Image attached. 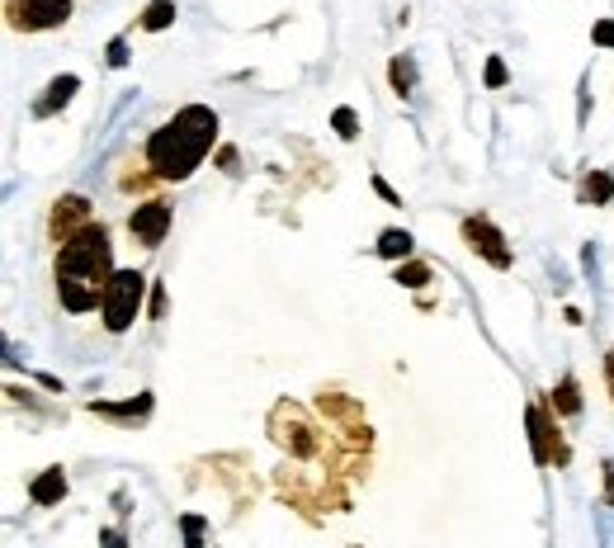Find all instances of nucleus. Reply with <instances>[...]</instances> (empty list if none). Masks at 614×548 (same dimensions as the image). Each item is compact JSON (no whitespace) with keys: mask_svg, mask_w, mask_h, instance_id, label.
Wrapping results in <instances>:
<instances>
[{"mask_svg":"<svg viewBox=\"0 0 614 548\" xmlns=\"http://www.w3.org/2000/svg\"><path fill=\"white\" fill-rule=\"evenodd\" d=\"M142 293H147V275L142 270H118L104 289V303H100V317H104V331L109 336H124L132 322L142 313Z\"/></svg>","mask_w":614,"mask_h":548,"instance_id":"nucleus-4","label":"nucleus"},{"mask_svg":"<svg viewBox=\"0 0 614 548\" xmlns=\"http://www.w3.org/2000/svg\"><path fill=\"white\" fill-rule=\"evenodd\" d=\"M147 313H152V322L166 317V284H152V307Z\"/></svg>","mask_w":614,"mask_h":548,"instance_id":"nucleus-24","label":"nucleus"},{"mask_svg":"<svg viewBox=\"0 0 614 548\" xmlns=\"http://www.w3.org/2000/svg\"><path fill=\"white\" fill-rule=\"evenodd\" d=\"M81 91V77H57V81H48V91H43V100H34V118H48V114H57L62 105H71V95Z\"/></svg>","mask_w":614,"mask_h":548,"instance_id":"nucleus-11","label":"nucleus"},{"mask_svg":"<svg viewBox=\"0 0 614 548\" xmlns=\"http://www.w3.org/2000/svg\"><path fill=\"white\" fill-rule=\"evenodd\" d=\"M171 24H175V0H147L142 14H138L142 34H166Z\"/></svg>","mask_w":614,"mask_h":548,"instance_id":"nucleus-13","label":"nucleus"},{"mask_svg":"<svg viewBox=\"0 0 614 548\" xmlns=\"http://www.w3.org/2000/svg\"><path fill=\"white\" fill-rule=\"evenodd\" d=\"M171 218H175V209H171L166 199H147V203H138V209L128 213L132 242H142L147 250H157L161 242H166V232H171Z\"/></svg>","mask_w":614,"mask_h":548,"instance_id":"nucleus-8","label":"nucleus"},{"mask_svg":"<svg viewBox=\"0 0 614 548\" xmlns=\"http://www.w3.org/2000/svg\"><path fill=\"white\" fill-rule=\"evenodd\" d=\"M332 128H336L346 142H355V138H359V118H355V109H350V105H340V109L332 114Z\"/></svg>","mask_w":614,"mask_h":548,"instance_id":"nucleus-18","label":"nucleus"},{"mask_svg":"<svg viewBox=\"0 0 614 548\" xmlns=\"http://www.w3.org/2000/svg\"><path fill=\"white\" fill-rule=\"evenodd\" d=\"M100 544H104V548H128L124 529H104V535H100Z\"/></svg>","mask_w":614,"mask_h":548,"instance_id":"nucleus-27","label":"nucleus"},{"mask_svg":"<svg viewBox=\"0 0 614 548\" xmlns=\"http://www.w3.org/2000/svg\"><path fill=\"white\" fill-rule=\"evenodd\" d=\"M591 43H595V48H614V20H601V24H595V28H591Z\"/></svg>","mask_w":614,"mask_h":548,"instance_id":"nucleus-23","label":"nucleus"},{"mask_svg":"<svg viewBox=\"0 0 614 548\" xmlns=\"http://www.w3.org/2000/svg\"><path fill=\"white\" fill-rule=\"evenodd\" d=\"M605 388H610V403H614V350L605 354Z\"/></svg>","mask_w":614,"mask_h":548,"instance_id":"nucleus-28","label":"nucleus"},{"mask_svg":"<svg viewBox=\"0 0 614 548\" xmlns=\"http://www.w3.org/2000/svg\"><path fill=\"white\" fill-rule=\"evenodd\" d=\"M601 473H605V506H614V458H605Z\"/></svg>","mask_w":614,"mask_h":548,"instance_id":"nucleus-25","label":"nucleus"},{"mask_svg":"<svg viewBox=\"0 0 614 548\" xmlns=\"http://www.w3.org/2000/svg\"><path fill=\"white\" fill-rule=\"evenodd\" d=\"M95 417H114V421H147V411H152V393H138L128 397V403H90Z\"/></svg>","mask_w":614,"mask_h":548,"instance_id":"nucleus-12","label":"nucleus"},{"mask_svg":"<svg viewBox=\"0 0 614 548\" xmlns=\"http://www.w3.org/2000/svg\"><path fill=\"white\" fill-rule=\"evenodd\" d=\"M179 529H185V548H204V529H208L204 515H179Z\"/></svg>","mask_w":614,"mask_h":548,"instance_id":"nucleus-20","label":"nucleus"},{"mask_svg":"<svg viewBox=\"0 0 614 548\" xmlns=\"http://www.w3.org/2000/svg\"><path fill=\"white\" fill-rule=\"evenodd\" d=\"M463 242H468L477 256H483L491 270H511L515 265V250H511V242H506V232L491 222L487 213H473V218H463Z\"/></svg>","mask_w":614,"mask_h":548,"instance_id":"nucleus-7","label":"nucleus"},{"mask_svg":"<svg viewBox=\"0 0 614 548\" xmlns=\"http://www.w3.org/2000/svg\"><path fill=\"white\" fill-rule=\"evenodd\" d=\"M397 284H402V289L430 284V265H397Z\"/></svg>","mask_w":614,"mask_h":548,"instance_id":"nucleus-19","label":"nucleus"},{"mask_svg":"<svg viewBox=\"0 0 614 548\" xmlns=\"http://www.w3.org/2000/svg\"><path fill=\"white\" fill-rule=\"evenodd\" d=\"M104 62H109V67H128V38H114L109 48H104Z\"/></svg>","mask_w":614,"mask_h":548,"instance_id":"nucleus-22","label":"nucleus"},{"mask_svg":"<svg viewBox=\"0 0 614 548\" xmlns=\"http://www.w3.org/2000/svg\"><path fill=\"white\" fill-rule=\"evenodd\" d=\"M114 246L104 222H90L71 242L57 246L53 260V279H57V299H62L67 313H90V307L104 303V289L114 279Z\"/></svg>","mask_w":614,"mask_h":548,"instance_id":"nucleus-2","label":"nucleus"},{"mask_svg":"<svg viewBox=\"0 0 614 548\" xmlns=\"http://www.w3.org/2000/svg\"><path fill=\"white\" fill-rule=\"evenodd\" d=\"M213 142H218V114L208 105H185L175 118H166V124L147 138L142 166H147L152 180L179 185V180H189V175L204 166V156L213 152Z\"/></svg>","mask_w":614,"mask_h":548,"instance_id":"nucleus-1","label":"nucleus"},{"mask_svg":"<svg viewBox=\"0 0 614 548\" xmlns=\"http://www.w3.org/2000/svg\"><path fill=\"white\" fill-rule=\"evenodd\" d=\"M373 189H379V195H383L387 203H397V209H402V199H397V189H393V185H387V180H383V175H373Z\"/></svg>","mask_w":614,"mask_h":548,"instance_id":"nucleus-26","label":"nucleus"},{"mask_svg":"<svg viewBox=\"0 0 614 548\" xmlns=\"http://www.w3.org/2000/svg\"><path fill=\"white\" fill-rule=\"evenodd\" d=\"M90 222H95V213H90V199L85 195H62L53 203V218H48V236L57 246L62 242H71V236H77L81 228H90Z\"/></svg>","mask_w":614,"mask_h":548,"instance_id":"nucleus-9","label":"nucleus"},{"mask_svg":"<svg viewBox=\"0 0 614 548\" xmlns=\"http://www.w3.org/2000/svg\"><path fill=\"white\" fill-rule=\"evenodd\" d=\"M71 20V0H5V24L14 34H48Z\"/></svg>","mask_w":614,"mask_h":548,"instance_id":"nucleus-5","label":"nucleus"},{"mask_svg":"<svg viewBox=\"0 0 614 548\" xmlns=\"http://www.w3.org/2000/svg\"><path fill=\"white\" fill-rule=\"evenodd\" d=\"M62 497H67V468L62 464L43 468L38 478L28 482V501H34V506H57Z\"/></svg>","mask_w":614,"mask_h":548,"instance_id":"nucleus-10","label":"nucleus"},{"mask_svg":"<svg viewBox=\"0 0 614 548\" xmlns=\"http://www.w3.org/2000/svg\"><path fill=\"white\" fill-rule=\"evenodd\" d=\"M412 232H402V228H387L383 236H379V246H373V250H379V256L383 260H407L412 256Z\"/></svg>","mask_w":614,"mask_h":548,"instance_id":"nucleus-16","label":"nucleus"},{"mask_svg":"<svg viewBox=\"0 0 614 548\" xmlns=\"http://www.w3.org/2000/svg\"><path fill=\"white\" fill-rule=\"evenodd\" d=\"M387 81H393V91L402 100L416 95V62H412V57H393V67H387Z\"/></svg>","mask_w":614,"mask_h":548,"instance_id":"nucleus-17","label":"nucleus"},{"mask_svg":"<svg viewBox=\"0 0 614 548\" xmlns=\"http://www.w3.org/2000/svg\"><path fill=\"white\" fill-rule=\"evenodd\" d=\"M548 407H553V417H577V411H581V383L567 374L558 388L548 393Z\"/></svg>","mask_w":614,"mask_h":548,"instance_id":"nucleus-14","label":"nucleus"},{"mask_svg":"<svg viewBox=\"0 0 614 548\" xmlns=\"http://www.w3.org/2000/svg\"><path fill=\"white\" fill-rule=\"evenodd\" d=\"M511 81V71H506L501 57H487V91H501V85Z\"/></svg>","mask_w":614,"mask_h":548,"instance_id":"nucleus-21","label":"nucleus"},{"mask_svg":"<svg viewBox=\"0 0 614 548\" xmlns=\"http://www.w3.org/2000/svg\"><path fill=\"white\" fill-rule=\"evenodd\" d=\"M525 421H530V444H534V464H538V468L567 464V458H572V450L563 444L558 417H553V407H548V403H530Z\"/></svg>","mask_w":614,"mask_h":548,"instance_id":"nucleus-6","label":"nucleus"},{"mask_svg":"<svg viewBox=\"0 0 614 548\" xmlns=\"http://www.w3.org/2000/svg\"><path fill=\"white\" fill-rule=\"evenodd\" d=\"M269 435H275V444L289 458H317L326 435L317 431V421L308 417L298 403H279L275 411H269Z\"/></svg>","mask_w":614,"mask_h":548,"instance_id":"nucleus-3","label":"nucleus"},{"mask_svg":"<svg viewBox=\"0 0 614 548\" xmlns=\"http://www.w3.org/2000/svg\"><path fill=\"white\" fill-rule=\"evenodd\" d=\"M577 195L587 203H601V209H605V203H614V175L610 171H587V180H581Z\"/></svg>","mask_w":614,"mask_h":548,"instance_id":"nucleus-15","label":"nucleus"}]
</instances>
